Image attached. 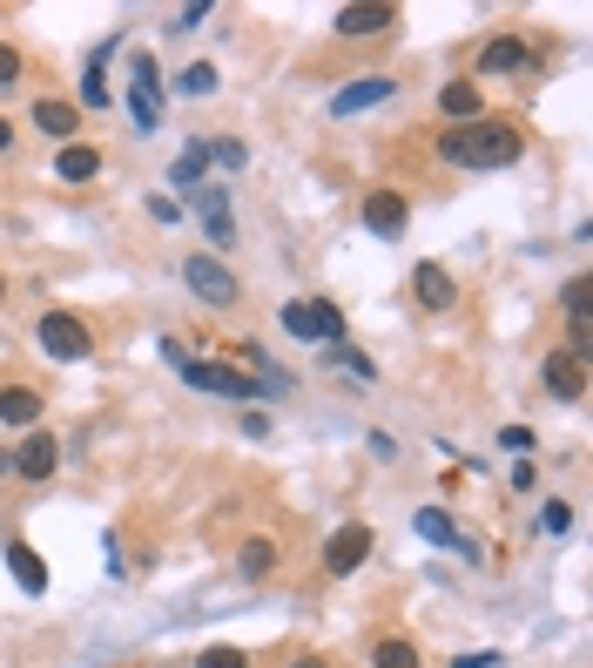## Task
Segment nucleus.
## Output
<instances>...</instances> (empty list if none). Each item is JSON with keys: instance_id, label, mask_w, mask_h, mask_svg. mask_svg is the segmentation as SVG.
<instances>
[{"instance_id": "72a5a7b5", "label": "nucleus", "mask_w": 593, "mask_h": 668, "mask_svg": "<svg viewBox=\"0 0 593 668\" xmlns=\"http://www.w3.org/2000/svg\"><path fill=\"white\" fill-rule=\"evenodd\" d=\"M149 216L176 230V223H182V203H176V196H149Z\"/></svg>"}, {"instance_id": "393cba45", "label": "nucleus", "mask_w": 593, "mask_h": 668, "mask_svg": "<svg viewBox=\"0 0 593 668\" xmlns=\"http://www.w3.org/2000/svg\"><path fill=\"white\" fill-rule=\"evenodd\" d=\"M324 359H331L337 372H351V378H365V385L378 378V365L365 359V351H358V344H324Z\"/></svg>"}, {"instance_id": "f03ea898", "label": "nucleus", "mask_w": 593, "mask_h": 668, "mask_svg": "<svg viewBox=\"0 0 593 668\" xmlns=\"http://www.w3.org/2000/svg\"><path fill=\"white\" fill-rule=\"evenodd\" d=\"M129 74H135V82H129V122L142 129V136H155V129H163V68H155V55H135L129 61Z\"/></svg>"}, {"instance_id": "c9c22d12", "label": "nucleus", "mask_w": 593, "mask_h": 668, "mask_svg": "<svg viewBox=\"0 0 593 668\" xmlns=\"http://www.w3.org/2000/svg\"><path fill=\"white\" fill-rule=\"evenodd\" d=\"M512 487L533 493V487H539V466H533V459H520V466H512Z\"/></svg>"}, {"instance_id": "6e6552de", "label": "nucleus", "mask_w": 593, "mask_h": 668, "mask_svg": "<svg viewBox=\"0 0 593 668\" xmlns=\"http://www.w3.org/2000/svg\"><path fill=\"white\" fill-rule=\"evenodd\" d=\"M391 95H399L391 74H358V82H344V89L331 95V122H351V115H365V108H378V102H391Z\"/></svg>"}, {"instance_id": "dca6fc26", "label": "nucleus", "mask_w": 593, "mask_h": 668, "mask_svg": "<svg viewBox=\"0 0 593 668\" xmlns=\"http://www.w3.org/2000/svg\"><path fill=\"white\" fill-rule=\"evenodd\" d=\"M439 115H446L452 129H459V122H479V115H486V89H479V82H446V89H439Z\"/></svg>"}, {"instance_id": "423d86ee", "label": "nucleus", "mask_w": 593, "mask_h": 668, "mask_svg": "<svg viewBox=\"0 0 593 668\" xmlns=\"http://www.w3.org/2000/svg\"><path fill=\"white\" fill-rule=\"evenodd\" d=\"M55 466H61V440H55V432H27V440L8 453V473H14V480H27V487L55 480Z\"/></svg>"}, {"instance_id": "ea45409f", "label": "nucleus", "mask_w": 593, "mask_h": 668, "mask_svg": "<svg viewBox=\"0 0 593 668\" xmlns=\"http://www.w3.org/2000/svg\"><path fill=\"white\" fill-rule=\"evenodd\" d=\"M0 297H8V278H0Z\"/></svg>"}, {"instance_id": "aec40b11", "label": "nucleus", "mask_w": 593, "mask_h": 668, "mask_svg": "<svg viewBox=\"0 0 593 668\" xmlns=\"http://www.w3.org/2000/svg\"><path fill=\"white\" fill-rule=\"evenodd\" d=\"M55 176H61V183H95V176H102V149H88V142L55 149Z\"/></svg>"}, {"instance_id": "2f4dec72", "label": "nucleus", "mask_w": 593, "mask_h": 668, "mask_svg": "<svg viewBox=\"0 0 593 668\" xmlns=\"http://www.w3.org/2000/svg\"><path fill=\"white\" fill-rule=\"evenodd\" d=\"M195 668H250V655L244 648H203V655H195Z\"/></svg>"}, {"instance_id": "5701e85b", "label": "nucleus", "mask_w": 593, "mask_h": 668, "mask_svg": "<svg viewBox=\"0 0 593 668\" xmlns=\"http://www.w3.org/2000/svg\"><path fill=\"white\" fill-rule=\"evenodd\" d=\"M412 527H418L431 547H459V527H452V514H446V506H418V514H412Z\"/></svg>"}, {"instance_id": "9b49d317", "label": "nucleus", "mask_w": 593, "mask_h": 668, "mask_svg": "<svg viewBox=\"0 0 593 668\" xmlns=\"http://www.w3.org/2000/svg\"><path fill=\"white\" fill-rule=\"evenodd\" d=\"M371 561V527L365 520H344L337 534H331V547H324V567L331 574H358Z\"/></svg>"}, {"instance_id": "4be33fe9", "label": "nucleus", "mask_w": 593, "mask_h": 668, "mask_svg": "<svg viewBox=\"0 0 593 668\" xmlns=\"http://www.w3.org/2000/svg\"><path fill=\"white\" fill-rule=\"evenodd\" d=\"M203 169H210V142H189L176 155V169H169V189H195V183H203Z\"/></svg>"}, {"instance_id": "39448f33", "label": "nucleus", "mask_w": 593, "mask_h": 668, "mask_svg": "<svg viewBox=\"0 0 593 668\" xmlns=\"http://www.w3.org/2000/svg\"><path fill=\"white\" fill-rule=\"evenodd\" d=\"M182 378L195 391H216V399H270V391L250 378V372H236V365H210V359H182Z\"/></svg>"}, {"instance_id": "58836bf2", "label": "nucleus", "mask_w": 593, "mask_h": 668, "mask_svg": "<svg viewBox=\"0 0 593 668\" xmlns=\"http://www.w3.org/2000/svg\"><path fill=\"white\" fill-rule=\"evenodd\" d=\"M290 668H331V661H324V655H297Z\"/></svg>"}, {"instance_id": "4468645a", "label": "nucleus", "mask_w": 593, "mask_h": 668, "mask_svg": "<svg viewBox=\"0 0 593 668\" xmlns=\"http://www.w3.org/2000/svg\"><path fill=\"white\" fill-rule=\"evenodd\" d=\"M405 196L399 189H371L365 196V230H371V237H399V230H405Z\"/></svg>"}, {"instance_id": "a878e982", "label": "nucleus", "mask_w": 593, "mask_h": 668, "mask_svg": "<svg viewBox=\"0 0 593 668\" xmlns=\"http://www.w3.org/2000/svg\"><path fill=\"white\" fill-rule=\"evenodd\" d=\"M371 668H418V648H412L405 635H384V642L371 648Z\"/></svg>"}, {"instance_id": "6ab92c4d", "label": "nucleus", "mask_w": 593, "mask_h": 668, "mask_svg": "<svg viewBox=\"0 0 593 668\" xmlns=\"http://www.w3.org/2000/svg\"><path fill=\"white\" fill-rule=\"evenodd\" d=\"M41 391H34V385H0V425H8V432H21V425H34V419H41Z\"/></svg>"}, {"instance_id": "f3484780", "label": "nucleus", "mask_w": 593, "mask_h": 668, "mask_svg": "<svg viewBox=\"0 0 593 668\" xmlns=\"http://www.w3.org/2000/svg\"><path fill=\"white\" fill-rule=\"evenodd\" d=\"M34 129H41V136H55L61 149L74 142V129H82V108H74V102H61V95H48V102H34Z\"/></svg>"}, {"instance_id": "ddd939ff", "label": "nucleus", "mask_w": 593, "mask_h": 668, "mask_svg": "<svg viewBox=\"0 0 593 668\" xmlns=\"http://www.w3.org/2000/svg\"><path fill=\"white\" fill-rule=\"evenodd\" d=\"M189 196H195V210H203L210 244H216V250H229V244H236V216H229V196H223V183H195Z\"/></svg>"}, {"instance_id": "9d476101", "label": "nucleus", "mask_w": 593, "mask_h": 668, "mask_svg": "<svg viewBox=\"0 0 593 668\" xmlns=\"http://www.w3.org/2000/svg\"><path fill=\"white\" fill-rule=\"evenodd\" d=\"M526 68H533V48L520 34H493L479 48V82H506V74H526Z\"/></svg>"}, {"instance_id": "cd10ccee", "label": "nucleus", "mask_w": 593, "mask_h": 668, "mask_svg": "<svg viewBox=\"0 0 593 668\" xmlns=\"http://www.w3.org/2000/svg\"><path fill=\"white\" fill-rule=\"evenodd\" d=\"M560 310H567V318H593V278H573L560 291Z\"/></svg>"}, {"instance_id": "2eb2a0df", "label": "nucleus", "mask_w": 593, "mask_h": 668, "mask_svg": "<svg viewBox=\"0 0 593 668\" xmlns=\"http://www.w3.org/2000/svg\"><path fill=\"white\" fill-rule=\"evenodd\" d=\"M412 297H418L425 310H452V297H459L452 270H446V263H418V270H412Z\"/></svg>"}, {"instance_id": "b1692460", "label": "nucleus", "mask_w": 593, "mask_h": 668, "mask_svg": "<svg viewBox=\"0 0 593 668\" xmlns=\"http://www.w3.org/2000/svg\"><path fill=\"white\" fill-rule=\"evenodd\" d=\"M115 55V42L108 48H95V61H88V74H82V102L74 108H108V74H102V61Z\"/></svg>"}, {"instance_id": "c85d7f7f", "label": "nucleus", "mask_w": 593, "mask_h": 668, "mask_svg": "<svg viewBox=\"0 0 593 668\" xmlns=\"http://www.w3.org/2000/svg\"><path fill=\"white\" fill-rule=\"evenodd\" d=\"M533 527H539V534H567V527H573V506H567V500H546L539 514H533Z\"/></svg>"}, {"instance_id": "f704fd0d", "label": "nucleus", "mask_w": 593, "mask_h": 668, "mask_svg": "<svg viewBox=\"0 0 593 668\" xmlns=\"http://www.w3.org/2000/svg\"><path fill=\"white\" fill-rule=\"evenodd\" d=\"M499 446H506V453H533V432H526V425H506Z\"/></svg>"}, {"instance_id": "1a4fd4ad", "label": "nucleus", "mask_w": 593, "mask_h": 668, "mask_svg": "<svg viewBox=\"0 0 593 668\" xmlns=\"http://www.w3.org/2000/svg\"><path fill=\"white\" fill-rule=\"evenodd\" d=\"M331 27L344 34V42H371V34H391V27H399V8H384V0H358V8H337Z\"/></svg>"}, {"instance_id": "473e14b6", "label": "nucleus", "mask_w": 593, "mask_h": 668, "mask_svg": "<svg viewBox=\"0 0 593 668\" xmlns=\"http://www.w3.org/2000/svg\"><path fill=\"white\" fill-rule=\"evenodd\" d=\"M210 163H216V169H244L250 149H244V142H210Z\"/></svg>"}, {"instance_id": "7ed1b4c3", "label": "nucleus", "mask_w": 593, "mask_h": 668, "mask_svg": "<svg viewBox=\"0 0 593 668\" xmlns=\"http://www.w3.org/2000/svg\"><path fill=\"white\" fill-rule=\"evenodd\" d=\"M284 331L310 338V344H344V310L331 297H297V304H284Z\"/></svg>"}, {"instance_id": "4c0bfd02", "label": "nucleus", "mask_w": 593, "mask_h": 668, "mask_svg": "<svg viewBox=\"0 0 593 668\" xmlns=\"http://www.w3.org/2000/svg\"><path fill=\"white\" fill-rule=\"evenodd\" d=\"M14 149V122H8V115H0V155H8Z\"/></svg>"}, {"instance_id": "0eeeda50", "label": "nucleus", "mask_w": 593, "mask_h": 668, "mask_svg": "<svg viewBox=\"0 0 593 668\" xmlns=\"http://www.w3.org/2000/svg\"><path fill=\"white\" fill-rule=\"evenodd\" d=\"M182 284H189L195 297H203V304H216V310H229V304H236V278H229V263H223V257H210V250L182 263Z\"/></svg>"}, {"instance_id": "f8f14e48", "label": "nucleus", "mask_w": 593, "mask_h": 668, "mask_svg": "<svg viewBox=\"0 0 593 668\" xmlns=\"http://www.w3.org/2000/svg\"><path fill=\"white\" fill-rule=\"evenodd\" d=\"M539 378H546V391H553L560 406H580V399H586V365L573 359V351H546Z\"/></svg>"}, {"instance_id": "a211bd4d", "label": "nucleus", "mask_w": 593, "mask_h": 668, "mask_svg": "<svg viewBox=\"0 0 593 668\" xmlns=\"http://www.w3.org/2000/svg\"><path fill=\"white\" fill-rule=\"evenodd\" d=\"M8 567H14V581H21V595H48V561L34 554L21 534H8Z\"/></svg>"}, {"instance_id": "20e7f679", "label": "nucleus", "mask_w": 593, "mask_h": 668, "mask_svg": "<svg viewBox=\"0 0 593 668\" xmlns=\"http://www.w3.org/2000/svg\"><path fill=\"white\" fill-rule=\"evenodd\" d=\"M34 338H41V351H48L55 365H82L88 351H95L88 325L74 318V310H48V318H41V331H34Z\"/></svg>"}, {"instance_id": "c756f323", "label": "nucleus", "mask_w": 593, "mask_h": 668, "mask_svg": "<svg viewBox=\"0 0 593 668\" xmlns=\"http://www.w3.org/2000/svg\"><path fill=\"white\" fill-rule=\"evenodd\" d=\"M210 14H216L210 0H195V8H176V14H169V34H189V27H203Z\"/></svg>"}, {"instance_id": "f257e3e1", "label": "nucleus", "mask_w": 593, "mask_h": 668, "mask_svg": "<svg viewBox=\"0 0 593 668\" xmlns=\"http://www.w3.org/2000/svg\"><path fill=\"white\" fill-rule=\"evenodd\" d=\"M526 155V129L512 115H479V122H459L439 136V163L452 169H506Z\"/></svg>"}, {"instance_id": "7c9ffc66", "label": "nucleus", "mask_w": 593, "mask_h": 668, "mask_svg": "<svg viewBox=\"0 0 593 668\" xmlns=\"http://www.w3.org/2000/svg\"><path fill=\"white\" fill-rule=\"evenodd\" d=\"M21 68H27V61H21V48H14V42H0V95H8V89L21 82Z\"/></svg>"}, {"instance_id": "e433bc0d", "label": "nucleus", "mask_w": 593, "mask_h": 668, "mask_svg": "<svg viewBox=\"0 0 593 668\" xmlns=\"http://www.w3.org/2000/svg\"><path fill=\"white\" fill-rule=\"evenodd\" d=\"M452 668H499V655H493V648H479V655H459Z\"/></svg>"}, {"instance_id": "412c9836", "label": "nucleus", "mask_w": 593, "mask_h": 668, "mask_svg": "<svg viewBox=\"0 0 593 668\" xmlns=\"http://www.w3.org/2000/svg\"><path fill=\"white\" fill-rule=\"evenodd\" d=\"M270 567H276V540L270 534H257V540L236 547V574H244V581H263Z\"/></svg>"}, {"instance_id": "bb28decb", "label": "nucleus", "mask_w": 593, "mask_h": 668, "mask_svg": "<svg viewBox=\"0 0 593 668\" xmlns=\"http://www.w3.org/2000/svg\"><path fill=\"white\" fill-rule=\"evenodd\" d=\"M189 102H203V95H216V61H189L182 68V82H176Z\"/></svg>"}]
</instances>
